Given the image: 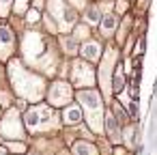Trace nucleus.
<instances>
[{"label":"nucleus","mask_w":157,"mask_h":155,"mask_svg":"<svg viewBox=\"0 0 157 155\" xmlns=\"http://www.w3.org/2000/svg\"><path fill=\"white\" fill-rule=\"evenodd\" d=\"M9 76H11V82H13V88L17 91V95L26 97L28 101H39L41 99V95H43L41 78H37L30 71H26L20 60H13L9 65Z\"/></svg>","instance_id":"obj_1"},{"label":"nucleus","mask_w":157,"mask_h":155,"mask_svg":"<svg viewBox=\"0 0 157 155\" xmlns=\"http://www.w3.org/2000/svg\"><path fill=\"white\" fill-rule=\"evenodd\" d=\"M24 56L26 60L33 65V67H43L48 71H52L50 65H54V58H52V52L45 43V39L39 35V33H28L24 37Z\"/></svg>","instance_id":"obj_2"},{"label":"nucleus","mask_w":157,"mask_h":155,"mask_svg":"<svg viewBox=\"0 0 157 155\" xmlns=\"http://www.w3.org/2000/svg\"><path fill=\"white\" fill-rule=\"evenodd\" d=\"M80 101L86 108V118H88L90 129L97 131V134H101L103 131V103H101L99 93H95V91H82L80 93Z\"/></svg>","instance_id":"obj_3"},{"label":"nucleus","mask_w":157,"mask_h":155,"mask_svg":"<svg viewBox=\"0 0 157 155\" xmlns=\"http://www.w3.org/2000/svg\"><path fill=\"white\" fill-rule=\"evenodd\" d=\"M26 125L33 131H45L54 127V112L48 106H35L26 114Z\"/></svg>","instance_id":"obj_4"},{"label":"nucleus","mask_w":157,"mask_h":155,"mask_svg":"<svg viewBox=\"0 0 157 155\" xmlns=\"http://www.w3.org/2000/svg\"><path fill=\"white\" fill-rule=\"evenodd\" d=\"M48 9H50V13H52L54 24H56V22L60 24V26H58L60 30H67L69 26L75 24V13L69 9L67 2H63V0H50V2H48Z\"/></svg>","instance_id":"obj_5"},{"label":"nucleus","mask_w":157,"mask_h":155,"mask_svg":"<svg viewBox=\"0 0 157 155\" xmlns=\"http://www.w3.org/2000/svg\"><path fill=\"white\" fill-rule=\"evenodd\" d=\"M0 134L9 140H17V138H24V127L20 123V114L17 110H9L0 123Z\"/></svg>","instance_id":"obj_6"},{"label":"nucleus","mask_w":157,"mask_h":155,"mask_svg":"<svg viewBox=\"0 0 157 155\" xmlns=\"http://www.w3.org/2000/svg\"><path fill=\"white\" fill-rule=\"evenodd\" d=\"M71 82H73V86H90V84L95 82V71H93V67H88V65L82 63V60L73 63Z\"/></svg>","instance_id":"obj_7"},{"label":"nucleus","mask_w":157,"mask_h":155,"mask_svg":"<svg viewBox=\"0 0 157 155\" xmlns=\"http://www.w3.org/2000/svg\"><path fill=\"white\" fill-rule=\"evenodd\" d=\"M48 99L52 106H65L71 101V86L67 82H54L50 93H48Z\"/></svg>","instance_id":"obj_8"},{"label":"nucleus","mask_w":157,"mask_h":155,"mask_svg":"<svg viewBox=\"0 0 157 155\" xmlns=\"http://www.w3.org/2000/svg\"><path fill=\"white\" fill-rule=\"evenodd\" d=\"M116 60V52L110 50L103 58V65H101V86L105 88V93L110 91V73H112V63Z\"/></svg>","instance_id":"obj_9"},{"label":"nucleus","mask_w":157,"mask_h":155,"mask_svg":"<svg viewBox=\"0 0 157 155\" xmlns=\"http://www.w3.org/2000/svg\"><path fill=\"white\" fill-rule=\"evenodd\" d=\"M13 50V33L7 26H0V58H7Z\"/></svg>","instance_id":"obj_10"},{"label":"nucleus","mask_w":157,"mask_h":155,"mask_svg":"<svg viewBox=\"0 0 157 155\" xmlns=\"http://www.w3.org/2000/svg\"><path fill=\"white\" fill-rule=\"evenodd\" d=\"M99 54H101V45H99V43H95V41H86V43L82 45V56H84L86 60H97Z\"/></svg>","instance_id":"obj_11"},{"label":"nucleus","mask_w":157,"mask_h":155,"mask_svg":"<svg viewBox=\"0 0 157 155\" xmlns=\"http://www.w3.org/2000/svg\"><path fill=\"white\" fill-rule=\"evenodd\" d=\"M116 24H118V20H116V15H103V20H101V24H99V28H101V35H112L114 30H116Z\"/></svg>","instance_id":"obj_12"},{"label":"nucleus","mask_w":157,"mask_h":155,"mask_svg":"<svg viewBox=\"0 0 157 155\" xmlns=\"http://www.w3.org/2000/svg\"><path fill=\"white\" fill-rule=\"evenodd\" d=\"M65 123H69V125H78L80 121H82V112H80V108L78 106H69V108H65Z\"/></svg>","instance_id":"obj_13"},{"label":"nucleus","mask_w":157,"mask_h":155,"mask_svg":"<svg viewBox=\"0 0 157 155\" xmlns=\"http://www.w3.org/2000/svg\"><path fill=\"white\" fill-rule=\"evenodd\" d=\"M73 153L75 155H97V149L93 144H88V142H78L73 146Z\"/></svg>","instance_id":"obj_14"},{"label":"nucleus","mask_w":157,"mask_h":155,"mask_svg":"<svg viewBox=\"0 0 157 155\" xmlns=\"http://www.w3.org/2000/svg\"><path fill=\"white\" fill-rule=\"evenodd\" d=\"M105 127H108V131H110L112 140H114V142H118V140H121V136H118V125H116V118H114L112 114H108V118H105Z\"/></svg>","instance_id":"obj_15"},{"label":"nucleus","mask_w":157,"mask_h":155,"mask_svg":"<svg viewBox=\"0 0 157 155\" xmlns=\"http://www.w3.org/2000/svg\"><path fill=\"white\" fill-rule=\"evenodd\" d=\"M86 17H88L90 24L99 22V11H97V7H88V9H86Z\"/></svg>","instance_id":"obj_16"},{"label":"nucleus","mask_w":157,"mask_h":155,"mask_svg":"<svg viewBox=\"0 0 157 155\" xmlns=\"http://www.w3.org/2000/svg\"><path fill=\"white\" fill-rule=\"evenodd\" d=\"M63 48H65V52L73 54V52H75V41H73V39H63Z\"/></svg>","instance_id":"obj_17"},{"label":"nucleus","mask_w":157,"mask_h":155,"mask_svg":"<svg viewBox=\"0 0 157 155\" xmlns=\"http://www.w3.org/2000/svg\"><path fill=\"white\" fill-rule=\"evenodd\" d=\"M75 37H78V39L88 37V28H86V26H78V28H75Z\"/></svg>","instance_id":"obj_18"},{"label":"nucleus","mask_w":157,"mask_h":155,"mask_svg":"<svg viewBox=\"0 0 157 155\" xmlns=\"http://www.w3.org/2000/svg\"><path fill=\"white\" fill-rule=\"evenodd\" d=\"M9 149H11V151H15V153H24V151H26V144H22V142H20V144H17V142H13V144H9Z\"/></svg>","instance_id":"obj_19"},{"label":"nucleus","mask_w":157,"mask_h":155,"mask_svg":"<svg viewBox=\"0 0 157 155\" xmlns=\"http://www.w3.org/2000/svg\"><path fill=\"white\" fill-rule=\"evenodd\" d=\"M9 5H11V0H0V15H5L9 11Z\"/></svg>","instance_id":"obj_20"},{"label":"nucleus","mask_w":157,"mask_h":155,"mask_svg":"<svg viewBox=\"0 0 157 155\" xmlns=\"http://www.w3.org/2000/svg\"><path fill=\"white\" fill-rule=\"evenodd\" d=\"M15 11L17 13H24L26 11V0H15Z\"/></svg>","instance_id":"obj_21"},{"label":"nucleus","mask_w":157,"mask_h":155,"mask_svg":"<svg viewBox=\"0 0 157 155\" xmlns=\"http://www.w3.org/2000/svg\"><path fill=\"white\" fill-rule=\"evenodd\" d=\"M26 20H28L30 24H33V22L37 24V22H39V13H37V11H28V15H26Z\"/></svg>","instance_id":"obj_22"},{"label":"nucleus","mask_w":157,"mask_h":155,"mask_svg":"<svg viewBox=\"0 0 157 155\" xmlns=\"http://www.w3.org/2000/svg\"><path fill=\"white\" fill-rule=\"evenodd\" d=\"M116 9H118V11L123 13V11L127 9V5H125V2H121V0H118V2H116Z\"/></svg>","instance_id":"obj_23"},{"label":"nucleus","mask_w":157,"mask_h":155,"mask_svg":"<svg viewBox=\"0 0 157 155\" xmlns=\"http://www.w3.org/2000/svg\"><path fill=\"white\" fill-rule=\"evenodd\" d=\"M0 155H7V151H5V149H0Z\"/></svg>","instance_id":"obj_24"}]
</instances>
